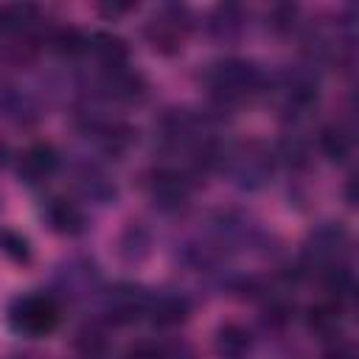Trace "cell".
<instances>
[{"mask_svg":"<svg viewBox=\"0 0 359 359\" xmlns=\"http://www.w3.org/2000/svg\"><path fill=\"white\" fill-rule=\"evenodd\" d=\"M56 278L65 294H81L90 289V283H95V266L87 261H70L67 266L59 269Z\"/></svg>","mask_w":359,"mask_h":359,"instance_id":"ac0fdd59","label":"cell"},{"mask_svg":"<svg viewBox=\"0 0 359 359\" xmlns=\"http://www.w3.org/2000/svg\"><path fill=\"white\" fill-rule=\"evenodd\" d=\"M261 84H264L261 70L247 59H224V62L213 65L208 73L210 93L227 104H236V101L255 95L261 90Z\"/></svg>","mask_w":359,"mask_h":359,"instance_id":"6da1fadb","label":"cell"},{"mask_svg":"<svg viewBox=\"0 0 359 359\" xmlns=\"http://www.w3.org/2000/svg\"><path fill=\"white\" fill-rule=\"evenodd\" d=\"M146 191L160 210H180L191 196V180L177 168H157L151 171Z\"/></svg>","mask_w":359,"mask_h":359,"instance_id":"8992f818","label":"cell"},{"mask_svg":"<svg viewBox=\"0 0 359 359\" xmlns=\"http://www.w3.org/2000/svg\"><path fill=\"white\" fill-rule=\"evenodd\" d=\"M0 252L8 261H14V264L31 261V244H28V238L22 233H17V230H8V227L0 230Z\"/></svg>","mask_w":359,"mask_h":359,"instance_id":"ffe728a7","label":"cell"},{"mask_svg":"<svg viewBox=\"0 0 359 359\" xmlns=\"http://www.w3.org/2000/svg\"><path fill=\"white\" fill-rule=\"evenodd\" d=\"M3 163H6V146L0 143V165H3Z\"/></svg>","mask_w":359,"mask_h":359,"instance_id":"4316f807","label":"cell"},{"mask_svg":"<svg viewBox=\"0 0 359 359\" xmlns=\"http://www.w3.org/2000/svg\"><path fill=\"white\" fill-rule=\"evenodd\" d=\"M45 219H48L50 230L53 233H62V236H79L87 227L84 210L76 202L62 199V196H56V199H50L45 205Z\"/></svg>","mask_w":359,"mask_h":359,"instance_id":"8fae6325","label":"cell"},{"mask_svg":"<svg viewBox=\"0 0 359 359\" xmlns=\"http://www.w3.org/2000/svg\"><path fill=\"white\" fill-rule=\"evenodd\" d=\"M337 325H339V311H337V306H317V309H311V328H314L317 334L331 337V334L337 331Z\"/></svg>","mask_w":359,"mask_h":359,"instance_id":"44dd1931","label":"cell"},{"mask_svg":"<svg viewBox=\"0 0 359 359\" xmlns=\"http://www.w3.org/2000/svg\"><path fill=\"white\" fill-rule=\"evenodd\" d=\"M79 345H81V351H84L87 356H95V353L104 351V334H101L98 328H84Z\"/></svg>","mask_w":359,"mask_h":359,"instance_id":"7402d4cb","label":"cell"},{"mask_svg":"<svg viewBox=\"0 0 359 359\" xmlns=\"http://www.w3.org/2000/svg\"><path fill=\"white\" fill-rule=\"evenodd\" d=\"M294 17H297V8L294 6H278L275 11H272V25L278 28V31H289L292 25H294Z\"/></svg>","mask_w":359,"mask_h":359,"instance_id":"603a6c76","label":"cell"},{"mask_svg":"<svg viewBox=\"0 0 359 359\" xmlns=\"http://www.w3.org/2000/svg\"><path fill=\"white\" fill-rule=\"evenodd\" d=\"M213 351L219 359H247L252 353V334L241 323H224L219 325L213 337Z\"/></svg>","mask_w":359,"mask_h":359,"instance_id":"7c38bea8","label":"cell"},{"mask_svg":"<svg viewBox=\"0 0 359 359\" xmlns=\"http://www.w3.org/2000/svg\"><path fill=\"white\" fill-rule=\"evenodd\" d=\"M6 22H8V11H6V8H0V28H3Z\"/></svg>","mask_w":359,"mask_h":359,"instance_id":"484cf974","label":"cell"},{"mask_svg":"<svg viewBox=\"0 0 359 359\" xmlns=\"http://www.w3.org/2000/svg\"><path fill=\"white\" fill-rule=\"evenodd\" d=\"M76 188L81 191L84 199H93L98 205L109 202L115 196V185L107 180V174H101L98 168H84L79 177H76Z\"/></svg>","mask_w":359,"mask_h":359,"instance_id":"d6986e66","label":"cell"},{"mask_svg":"<svg viewBox=\"0 0 359 359\" xmlns=\"http://www.w3.org/2000/svg\"><path fill=\"white\" fill-rule=\"evenodd\" d=\"M87 50L101 62L104 70H112V67H123L129 65V48L121 36H112V34H93L87 39Z\"/></svg>","mask_w":359,"mask_h":359,"instance_id":"4fadbf2b","label":"cell"},{"mask_svg":"<svg viewBox=\"0 0 359 359\" xmlns=\"http://www.w3.org/2000/svg\"><path fill=\"white\" fill-rule=\"evenodd\" d=\"M278 98H280V107L286 115H303L317 101V81L306 70L283 73V79L278 84Z\"/></svg>","mask_w":359,"mask_h":359,"instance_id":"52a82bcc","label":"cell"},{"mask_svg":"<svg viewBox=\"0 0 359 359\" xmlns=\"http://www.w3.org/2000/svg\"><path fill=\"white\" fill-rule=\"evenodd\" d=\"M188 311H191L188 297L174 294V292L149 297V309H146V314H149L151 323H157V325H180V323L188 317Z\"/></svg>","mask_w":359,"mask_h":359,"instance_id":"5bb4252c","label":"cell"},{"mask_svg":"<svg viewBox=\"0 0 359 359\" xmlns=\"http://www.w3.org/2000/svg\"><path fill=\"white\" fill-rule=\"evenodd\" d=\"M222 160V168L233 177V182L238 185V188H261L266 180H269V174H272V157H269V151L261 146V143H255V140H250V143H238V146H233L224 157H219Z\"/></svg>","mask_w":359,"mask_h":359,"instance_id":"7a4b0ae2","label":"cell"},{"mask_svg":"<svg viewBox=\"0 0 359 359\" xmlns=\"http://www.w3.org/2000/svg\"><path fill=\"white\" fill-rule=\"evenodd\" d=\"M325 359H356V356H353L351 348H337V351H331Z\"/></svg>","mask_w":359,"mask_h":359,"instance_id":"d4e9b609","label":"cell"},{"mask_svg":"<svg viewBox=\"0 0 359 359\" xmlns=\"http://www.w3.org/2000/svg\"><path fill=\"white\" fill-rule=\"evenodd\" d=\"M8 323L25 337H45L59 325V303L50 294H22L11 303Z\"/></svg>","mask_w":359,"mask_h":359,"instance_id":"3957f363","label":"cell"},{"mask_svg":"<svg viewBox=\"0 0 359 359\" xmlns=\"http://www.w3.org/2000/svg\"><path fill=\"white\" fill-rule=\"evenodd\" d=\"M59 165V157H56V149L48 146V143H34L31 149L22 151V160H20V177L28 182V185H36V182H45Z\"/></svg>","mask_w":359,"mask_h":359,"instance_id":"30bf717a","label":"cell"},{"mask_svg":"<svg viewBox=\"0 0 359 359\" xmlns=\"http://www.w3.org/2000/svg\"><path fill=\"white\" fill-rule=\"evenodd\" d=\"M149 252H151V236H149V230L143 224H137V222H129L123 227V233L118 236V255H121V261L140 264Z\"/></svg>","mask_w":359,"mask_h":359,"instance_id":"9a60e30c","label":"cell"},{"mask_svg":"<svg viewBox=\"0 0 359 359\" xmlns=\"http://www.w3.org/2000/svg\"><path fill=\"white\" fill-rule=\"evenodd\" d=\"M320 151L331 160V163H342L351 157L353 151V137L342 123H331L320 132Z\"/></svg>","mask_w":359,"mask_h":359,"instance_id":"e0dca14e","label":"cell"},{"mask_svg":"<svg viewBox=\"0 0 359 359\" xmlns=\"http://www.w3.org/2000/svg\"><path fill=\"white\" fill-rule=\"evenodd\" d=\"M208 28H210V34H213L216 39L230 42V39H236V36L244 31V14H241V8L233 6V3L216 6L213 14H210V20H208Z\"/></svg>","mask_w":359,"mask_h":359,"instance_id":"2e32d148","label":"cell"},{"mask_svg":"<svg viewBox=\"0 0 359 359\" xmlns=\"http://www.w3.org/2000/svg\"><path fill=\"white\" fill-rule=\"evenodd\" d=\"M0 208H3V199H0Z\"/></svg>","mask_w":359,"mask_h":359,"instance_id":"83f0119b","label":"cell"},{"mask_svg":"<svg viewBox=\"0 0 359 359\" xmlns=\"http://www.w3.org/2000/svg\"><path fill=\"white\" fill-rule=\"evenodd\" d=\"M188 11L180 6H165L163 11L154 14V20L146 25V39L151 42L154 50L160 53H174L182 48L185 36H188Z\"/></svg>","mask_w":359,"mask_h":359,"instance_id":"5b68a950","label":"cell"},{"mask_svg":"<svg viewBox=\"0 0 359 359\" xmlns=\"http://www.w3.org/2000/svg\"><path fill=\"white\" fill-rule=\"evenodd\" d=\"M149 309V294L140 289V286H115L109 294H107V314L115 320V323H129V320H137L143 317Z\"/></svg>","mask_w":359,"mask_h":359,"instance_id":"ba28073f","label":"cell"},{"mask_svg":"<svg viewBox=\"0 0 359 359\" xmlns=\"http://www.w3.org/2000/svg\"><path fill=\"white\" fill-rule=\"evenodd\" d=\"M101 87H104V95H109L115 101H137L146 93V79L137 70H132L129 65H123V67L104 70Z\"/></svg>","mask_w":359,"mask_h":359,"instance_id":"9c48e42d","label":"cell"},{"mask_svg":"<svg viewBox=\"0 0 359 359\" xmlns=\"http://www.w3.org/2000/svg\"><path fill=\"white\" fill-rule=\"evenodd\" d=\"M348 250V233L339 224H323L317 227L309 241H306V264L320 269V272H331L337 266H342Z\"/></svg>","mask_w":359,"mask_h":359,"instance_id":"277c9868","label":"cell"},{"mask_svg":"<svg viewBox=\"0 0 359 359\" xmlns=\"http://www.w3.org/2000/svg\"><path fill=\"white\" fill-rule=\"evenodd\" d=\"M126 359H165V353L160 348H154V345H137V348H132L126 353Z\"/></svg>","mask_w":359,"mask_h":359,"instance_id":"cb8c5ba5","label":"cell"}]
</instances>
